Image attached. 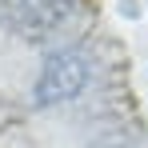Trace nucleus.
<instances>
[{"mask_svg":"<svg viewBox=\"0 0 148 148\" xmlns=\"http://www.w3.org/2000/svg\"><path fill=\"white\" fill-rule=\"evenodd\" d=\"M8 8H12L16 28H24V32H48L64 16V4L60 0H12Z\"/></svg>","mask_w":148,"mask_h":148,"instance_id":"nucleus-2","label":"nucleus"},{"mask_svg":"<svg viewBox=\"0 0 148 148\" xmlns=\"http://www.w3.org/2000/svg\"><path fill=\"white\" fill-rule=\"evenodd\" d=\"M112 148H120V144H112Z\"/></svg>","mask_w":148,"mask_h":148,"instance_id":"nucleus-3","label":"nucleus"},{"mask_svg":"<svg viewBox=\"0 0 148 148\" xmlns=\"http://www.w3.org/2000/svg\"><path fill=\"white\" fill-rule=\"evenodd\" d=\"M84 80H88V64L80 52H52L36 76V100L40 104H64V100L80 96Z\"/></svg>","mask_w":148,"mask_h":148,"instance_id":"nucleus-1","label":"nucleus"}]
</instances>
